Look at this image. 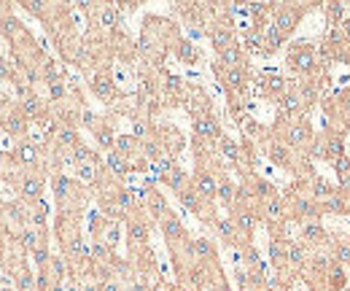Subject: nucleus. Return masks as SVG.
I'll list each match as a JSON object with an SVG mask.
<instances>
[{
	"instance_id": "7",
	"label": "nucleus",
	"mask_w": 350,
	"mask_h": 291,
	"mask_svg": "<svg viewBox=\"0 0 350 291\" xmlns=\"http://www.w3.org/2000/svg\"><path fill=\"white\" fill-rule=\"evenodd\" d=\"M326 253H329L334 262H340L342 267H350V235H345V232H332Z\"/></svg>"
},
{
	"instance_id": "13",
	"label": "nucleus",
	"mask_w": 350,
	"mask_h": 291,
	"mask_svg": "<svg viewBox=\"0 0 350 291\" xmlns=\"http://www.w3.org/2000/svg\"><path fill=\"white\" fill-rule=\"evenodd\" d=\"M16 162L25 167H38L41 165V149L36 143H30V140L19 143L16 146Z\"/></svg>"
},
{
	"instance_id": "4",
	"label": "nucleus",
	"mask_w": 350,
	"mask_h": 291,
	"mask_svg": "<svg viewBox=\"0 0 350 291\" xmlns=\"http://www.w3.org/2000/svg\"><path fill=\"white\" fill-rule=\"evenodd\" d=\"M329 238H332V232H329L321 221H305V224H299L297 240H302L310 251H326Z\"/></svg>"
},
{
	"instance_id": "19",
	"label": "nucleus",
	"mask_w": 350,
	"mask_h": 291,
	"mask_svg": "<svg viewBox=\"0 0 350 291\" xmlns=\"http://www.w3.org/2000/svg\"><path fill=\"white\" fill-rule=\"evenodd\" d=\"M332 167H334V175H348L350 173V157L348 154H342V157H340Z\"/></svg>"
},
{
	"instance_id": "1",
	"label": "nucleus",
	"mask_w": 350,
	"mask_h": 291,
	"mask_svg": "<svg viewBox=\"0 0 350 291\" xmlns=\"http://www.w3.org/2000/svg\"><path fill=\"white\" fill-rule=\"evenodd\" d=\"M286 71L291 73L294 81L318 79V76H323V73H332L329 68H323V65L318 62V43L315 41L288 43V51H286Z\"/></svg>"
},
{
	"instance_id": "6",
	"label": "nucleus",
	"mask_w": 350,
	"mask_h": 291,
	"mask_svg": "<svg viewBox=\"0 0 350 291\" xmlns=\"http://www.w3.org/2000/svg\"><path fill=\"white\" fill-rule=\"evenodd\" d=\"M157 227H159V232H162V238H165V243H167V246H175V243H180V240H186V238H189V232H186L183 221L175 216L173 210H167V213L157 221Z\"/></svg>"
},
{
	"instance_id": "17",
	"label": "nucleus",
	"mask_w": 350,
	"mask_h": 291,
	"mask_svg": "<svg viewBox=\"0 0 350 291\" xmlns=\"http://www.w3.org/2000/svg\"><path fill=\"white\" fill-rule=\"evenodd\" d=\"M100 243H105V249L116 253V251H119V243H122V227H119L116 221H111V224L105 227V232H103Z\"/></svg>"
},
{
	"instance_id": "20",
	"label": "nucleus",
	"mask_w": 350,
	"mask_h": 291,
	"mask_svg": "<svg viewBox=\"0 0 350 291\" xmlns=\"http://www.w3.org/2000/svg\"><path fill=\"white\" fill-rule=\"evenodd\" d=\"M342 30L348 33V46H345V60H342V65H348V68H350V19H345V22H342Z\"/></svg>"
},
{
	"instance_id": "16",
	"label": "nucleus",
	"mask_w": 350,
	"mask_h": 291,
	"mask_svg": "<svg viewBox=\"0 0 350 291\" xmlns=\"http://www.w3.org/2000/svg\"><path fill=\"white\" fill-rule=\"evenodd\" d=\"M321 11L326 16V27H337L345 22V5L342 3H323Z\"/></svg>"
},
{
	"instance_id": "22",
	"label": "nucleus",
	"mask_w": 350,
	"mask_h": 291,
	"mask_svg": "<svg viewBox=\"0 0 350 291\" xmlns=\"http://www.w3.org/2000/svg\"><path fill=\"white\" fill-rule=\"evenodd\" d=\"M348 197V218H350V194H345Z\"/></svg>"
},
{
	"instance_id": "8",
	"label": "nucleus",
	"mask_w": 350,
	"mask_h": 291,
	"mask_svg": "<svg viewBox=\"0 0 350 291\" xmlns=\"http://www.w3.org/2000/svg\"><path fill=\"white\" fill-rule=\"evenodd\" d=\"M310 253H312V251L307 249L302 240H297V238H288V270H291L297 278H299V273L305 270Z\"/></svg>"
},
{
	"instance_id": "5",
	"label": "nucleus",
	"mask_w": 350,
	"mask_h": 291,
	"mask_svg": "<svg viewBox=\"0 0 350 291\" xmlns=\"http://www.w3.org/2000/svg\"><path fill=\"white\" fill-rule=\"evenodd\" d=\"M44 189H46L44 173H36V170H33V173H25V175L19 178V197H22L27 205L44 200Z\"/></svg>"
},
{
	"instance_id": "11",
	"label": "nucleus",
	"mask_w": 350,
	"mask_h": 291,
	"mask_svg": "<svg viewBox=\"0 0 350 291\" xmlns=\"http://www.w3.org/2000/svg\"><path fill=\"white\" fill-rule=\"evenodd\" d=\"M348 267H342L340 262L332 259L329 270H326V289L329 291H345L348 289Z\"/></svg>"
},
{
	"instance_id": "21",
	"label": "nucleus",
	"mask_w": 350,
	"mask_h": 291,
	"mask_svg": "<svg viewBox=\"0 0 350 291\" xmlns=\"http://www.w3.org/2000/svg\"><path fill=\"white\" fill-rule=\"evenodd\" d=\"M170 291H194V289H189V286H180V283H170Z\"/></svg>"
},
{
	"instance_id": "23",
	"label": "nucleus",
	"mask_w": 350,
	"mask_h": 291,
	"mask_svg": "<svg viewBox=\"0 0 350 291\" xmlns=\"http://www.w3.org/2000/svg\"><path fill=\"white\" fill-rule=\"evenodd\" d=\"M264 291H275V289H272V286H267V289H264Z\"/></svg>"
},
{
	"instance_id": "2",
	"label": "nucleus",
	"mask_w": 350,
	"mask_h": 291,
	"mask_svg": "<svg viewBox=\"0 0 350 291\" xmlns=\"http://www.w3.org/2000/svg\"><path fill=\"white\" fill-rule=\"evenodd\" d=\"M312 11H318L315 3H278V5H272L269 27H275L286 41H291L297 27L305 22V16L312 14Z\"/></svg>"
},
{
	"instance_id": "3",
	"label": "nucleus",
	"mask_w": 350,
	"mask_h": 291,
	"mask_svg": "<svg viewBox=\"0 0 350 291\" xmlns=\"http://www.w3.org/2000/svg\"><path fill=\"white\" fill-rule=\"evenodd\" d=\"M87 81H89L92 94H94L103 105H116V100L122 97V92H119V86H116V79H113L111 65H103V68L87 71Z\"/></svg>"
},
{
	"instance_id": "18",
	"label": "nucleus",
	"mask_w": 350,
	"mask_h": 291,
	"mask_svg": "<svg viewBox=\"0 0 350 291\" xmlns=\"http://www.w3.org/2000/svg\"><path fill=\"white\" fill-rule=\"evenodd\" d=\"M334 97H337V105L345 116V122L350 125V86H342V89H334Z\"/></svg>"
},
{
	"instance_id": "9",
	"label": "nucleus",
	"mask_w": 350,
	"mask_h": 291,
	"mask_svg": "<svg viewBox=\"0 0 350 291\" xmlns=\"http://www.w3.org/2000/svg\"><path fill=\"white\" fill-rule=\"evenodd\" d=\"M173 54L178 62H183V65H189V68H194V65L202 62V51H200V46H194V41H189V38H180V41L175 43Z\"/></svg>"
},
{
	"instance_id": "14",
	"label": "nucleus",
	"mask_w": 350,
	"mask_h": 291,
	"mask_svg": "<svg viewBox=\"0 0 350 291\" xmlns=\"http://www.w3.org/2000/svg\"><path fill=\"white\" fill-rule=\"evenodd\" d=\"M321 213L323 216H348V197L342 192L332 194L326 203H321Z\"/></svg>"
},
{
	"instance_id": "12",
	"label": "nucleus",
	"mask_w": 350,
	"mask_h": 291,
	"mask_svg": "<svg viewBox=\"0 0 350 291\" xmlns=\"http://www.w3.org/2000/svg\"><path fill=\"white\" fill-rule=\"evenodd\" d=\"M105 170H108L116 181H124V175H130L132 173L130 160H127V157H122V154H119V151H113V149L105 154Z\"/></svg>"
},
{
	"instance_id": "10",
	"label": "nucleus",
	"mask_w": 350,
	"mask_h": 291,
	"mask_svg": "<svg viewBox=\"0 0 350 291\" xmlns=\"http://www.w3.org/2000/svg\"><path fill=\"white\" fill-rule=\"evenodd\" d=\"M159 184H165V186H167L173 194H178V192H183V189L191 184V175H189L183 167L175 162V165L170 167V170H167L162 178H159Z\"/></svg>"
},
{
	"instance_id": "15",
	"label": "nucleus",
	"mask_w": 350,
	"mask_h": 291,
	"mask_svg": "<svg viewBox=\"0 0 350 291\" xmlns=\"http://www.w3.org/2000/svg\"><path fill=\"white\" fill-rule=\"evenodd\" d=\"M286 38L275 30V27H269L267 25V33H264V49H262V57H272V54H278L283 46H286Z\"/></svg>"
}]
</instances>
